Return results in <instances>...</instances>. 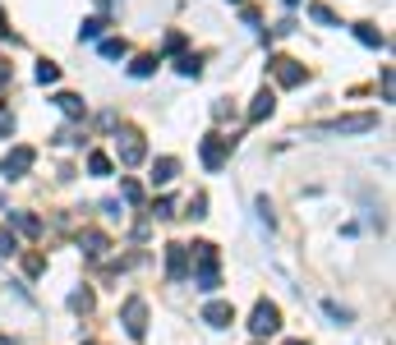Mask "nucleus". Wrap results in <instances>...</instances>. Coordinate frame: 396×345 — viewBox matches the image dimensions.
Here are the masks:
<instances>
[{"mask_svg":"<svg viewBox=\"0 0 396 345\" xmlns=\"http://www.w3.org/2000/svg\"><path fill=\"white\" fill-rule=\"evenodd\" d=\"M194 258H198V276L194 285L203 294H212L221 285V272H217V244H194Z\"/></svg>","mask_w":396,"mask_h":345,"instance_id":"1","label":"nucleus"},{"mask_svg":"<svg viewBox=\"0 0 396 345\" xmlns=\"http://www.w3.org/2000/svg\"><path fill=\"white\" fill-rule=\"evenodd\" d=\"M249 331H254V336H277V331H282V309L267 304V299H258L254 313H249Z\"/></svg>","mask_w":396,"mask_h":345,"instance_id":"2","label":"nucleus"},{"mask_svg":"<svg viewBox=\"0 0 396 345\" xmlns=\"http://www.w3.org/2000/svg\"><path fill=\"white\" fill-rule=\"evenodd\" d=\"M369 129H378V115H336V120H327V124H318L314 134H369Z\"/></svg>","mask_w":396,"mask_h":345,"instance_id":"3","label":"nucleus"},{"mask_svg":"<svg viewBox=\"0 0 396 345\" xmlns=\"http://www.w3.org/2000/svg\"><path fill=\"white\" fill-rule=\"evenodd\" d=\"M120 322H124V331H129L134 341H143V336H148V304H143L139 294H134V299H124Z\"/></svg>","mask_w":396,"mask_h":345,"instance_id":"4","label":"nucleus"},{"mask_svg":"<svg viewBox=\"0 0 396 345\" xmlns=\"http://www.w3.org/2000/svg\"><path fill=\"white\" fill-rule=\"evenodd\" d=\"M230 143H235V138H221V134H208V138H203V147H198L203 166H208V171H221V166H226V156H230Z\"/></svg>","mask_w":396,"mask_h":345,"instance_id":"5","label":"nucleus"},{"mask_svg":"<svg viewBox=\"0 0 396 345\" xmlns=\"http://www.w3.org/2000/svg\"><path fill=\"white\" fill-rule=\"evenodd\" d=\"M33 161H37V152H33V147H14V152H5L0 171H5L9 180H18V175H28V171H33Z\"/></svg>","mask_w":396,"mask_h":345,"instance_id":"6","label":"nucleus"},{"mask_svg":"<svg viewBox=\"0 0 396 345\" xmlns=\"http://www.w3.org/2000/svg\"><path fill=\"white\" fill-rule=\"evenodd\" d=\"M272 74H277V83H282V87H299V83H304V65L291 60V55H277Z\"/></svg>","mask_w":396,"mask_h":345,"instance_id":"7","label":"nucleus"},{"mask_svg":"<svg viewBox=\"0 0 396 345\" xmlns=\"http://www.w3.org/2000/svg\"><path fill=\"white\" fill-rule=\"evenodd\" d=\"M115 152H120V161H124V166H139L143 156H148V147H143V138L129 129V134H120V138H115Z\"/></svg>","mask_w":396,"mask_h":345,"instance_id":"8","label":"nucleus"},{"mask_svg":"<svg viewBox=\"0 0 396 345\" xmlns=\"http://www.w3.org/2000/svg\"><path fill=\"white\" fill-rule=\"evenodd\" d=\"M166 276L171 281H185L189 276V249L185 244H166Z\"/></svg>","mask_w":396,"mask_h":345,"instance_id":"9","label":"nucleus"},{"mask_svg":"<svg viewBox=\"0 0 396 345\" xmlns=\"http://www.w3.org/2000/svg\"><path fill=\"white\" fill-rule=\"evenodd\" d=\"M203 322H212V327H230V322H235V309H230L226 299H212L208 309H203Z\"/></svg>","mask_w":396,"mask_h":345,"instance_id":"10","label":"nucleus"},{"mask_svg":"<svg viewBox=\"0 0 396 345\" xmlns=\"http://www.w3.org/2000/svg\"><path fill=\"white\" fill-rule=\"evenodd\" d=\"M79 249L88 253V258H102V253L111 249V240H106L102 230H83V235H79Z\"/></svg>","mask_w":396,"mask_h":345,"instance_id":"11","label":"nucleus"},{"mask_svg":"<svg viewBox=\"0 0 396 345\" xmlns=\"http://www.w3.org/2000/svg\"><path fill=\"white\" fill-rule=\"evenodd\" d=\"M176 175H180V161H176V156H161V161L152 166V184H171Z\"/></svg>","mask_w":396,"mask_h":345,"instance_id":"12","label":"nucleus"},{"mask_svg":"<svg viewBox=\"0 0 396 345\" xmlns=\"http://www.w3.org/2000/svg\"><path fill=\"white\" fill-rule=\"evenodd\" d=\"M272 102H277L272 92H258V97H254V106H249V124H258L263 115H272Z\"/></svg>","mask_w":396,"mask_h":345,"instance_id":"13","label":"nucleus"},{"mask_svg":"<svg viewBox=\"0 0 396 345\" xmlns=\"http://www.w3.org/2000/svg\"><path fill=\"white\" fill-rule=\"evenodd\" d=\"M9 221H14L23 235H42V221H37L33 212H9Z\"/></svg>","mask_w":396,"mask_h":345,"instance_id":"14","label":"nucleus"},{"mask_svg":"<svg viewBox=\"0 0 396 345\" xmlns=\"http://www.w3.org/2000/svg\"><path fill=\"white\" fill-rule=\"evenodd\" d=\"M55 106H60L65 115H74V120L83 115V97H74V92H60V97H55Z\"/></svg>","mask_w":396,"mask_h":345,"instance_id":"15","label":"nucleus"},{"mask_svg":"<svg viewBox=\"0 0 396 345\" xmlns=\"http://www.w3.org/2000/svg\"><path fill=\"white\" fill-rule=\"evenodd\" d=\"M124 51H129V46H124V37H106V42H102V55H106V60H120Z\"/></svg>","mask_w":396,"mask_h":345,"instance_id":"16","label":"nucleus"},{"mask_svg":"<svg viewBox=\"0 0 396 345\" xmlns=\"http://www.w3.org/2000/svg\"><path fill=\"white\" fill-rule=\"evenodd\" d=\"M355 37H360L364 46H382V42H387V37H382V33H373L369 23H355Z\"/></svg>","mask_w":396,"mask_h":345,"instance_id":"17","label":"nucleus"},{"mask_svg":"<svg viewBox=\"0 0 396 345\" xmlns=\"http://www.w3.org/2000/svg\"><path fill=\"white\" fill-rule=\"evenodd\" d=\"M152 69H157V55H139V60L129 65V74H134V78H148Z\"/></svg>","mask_w":396,"mask_h":345,"instance_id":"18","label":"nucleus"},{"mask_svg":"<svg viewBox=\"0 0 396 345\" xmlns=\"http://www.w3.org/2000/svg\"><path fill=\"white\" fill-rule=\"evenodd\" d=\"M70 309H74V313H88V309H92V290H74V294H70Z\"/></svg>","mask_w":396,"mask_h":345,"instance_id":"19","label":"nucleus"},{"mask_svg":"<svg viewBox=\"0 0 396 345\" xmlns=\"http://www.w3.org/2000/svg\"><path fill=\"white\" fill-rule=\"evenodd\" d=\"M88 171H92V175H111V156H106V152H92V156H88Z\"/></svg>","mask_w":396,"mask_h":345,"instance_id":"20","label":"nucleus"},{"mask_svg":"<svg viewBox=\"0 0 396 345\" xmlns=\"http://www.w3.org/2000/svg\"><path fill=\"white\" fill-rule=\"evenodd\" d=\"M9 253H18V240L9 235V225H0V258H9Z\"/></svg>","mask_w":396,"mask_h":345,"instance_id":"21","label":"nucleus"},{"mask_svg":"<svg viewBox=\"0 0 396 345\" xmlns=\"http://www.w3.org/2000/svg\"><path fill=\"white\" fill-rule=\"evenodd\" d=\"M55 78H60V65H51V60L37 65V83H55Z\"/></svg>","mask_w":396,"mask_h":345,"instance_id":"22","label":"nucleus"},{"mask_svg":"<svg viewBox=\"0 0 396 345\" xmlns=\"http://www.w3.org/2000/svg\"><path fill=\"white\" fill-rule=\"evenodd\" d=\"M120 198L139 207V203H143V189H139V184H134V180H124V184H120Z\"/></svg>","mask_w":396,"mask_h":345,"instance_id":"23","label":"nucleus"},{"mask_svg":"<svg viewBox=\"0 0 396 345\" xmlns=\"http://www.w3.org/2000/svg\"><path fill=\"white\" fill-rule=\"evenodd\" d=\"M180 74H185V78H198V74H203V65L194 60V55H180Z\"/></svg>","mask_w":396,"mask_h":345,"instance_id":"24","label":"nucleus"},{"mask_svg":"<svg viewBox=\"0 0 396 345\" xmlns=\"http://www.w3.org/2000/svg\"><path fill=\"white\" fill-rule=\"evenodd\" d=\"M309 14H314V18H318V23H327V28H336V14H332V9H327V5H314V9H309Z\"/></svg>","mask_w":396,"mask_h":345,"instance_id":"25","label":"nucleus"},{"mask_svg":"<svg viewBox=\"0 0 396 345\" xmlns=\"http://www.w3.org/2000/svg\"><path fill=\"white\" fill-rule=\"evenodd\" d=\"M42 267H46V258H42V253H28V258H23V272H28V276H37Z\"/></svg>","mask_w":396,"mask_h":345,"instance_id":"26","label":"nucleus"},{"mask_svg":"<svg viewBox=\"0 0 396 345\" xmlns=\"http://www.w3.org/2000/svg\"><path fill=\"white\" fill-rule=\"evenodd\" d=\"M323 313H327V318H336V322H350V313H346V309H341V304H332V299H327V304H323Z\"/></svg>","mask_w":396,"mask_h":345,"instance_id":"27","label":"nucleus"},{"mask_svg":"<svg viewBox=\"0 0 396 345\" xmlns=\"http://www.w3.org/2000/svg\"><path fill=\"white\" fill-rule=\"evenodd\" d=\"M152 216H161V221H171V216H176V207H171V198H161V203H152Z\"/></svg>","mask_w":396,"mask_h":345,"instance_id":"28","label":"nucleus"},{"mask_svg":"<svg viewBox=\"0 0 396 345\" xmlns=\"http://www.w3.org/2000/svg\"><path fill=\"white\" fill-rule=\"evenodd\" d=\"M189 212H194V216H208V193H194V198H189Z\"/></svg>","mask_w":396,"mask_h":345,"instance_id":"29","label":"nucleus"},{"mask_svg":"<svg viewBox=\"0 0 396 345\" xmlns=\"http://www.w3.org/2000/svg\"><path fill=\"white\" fill-rule=\"evenodd\" d=\"M102 28H106L102 18H88V23H83V37H88V42H92V37H102Z\"/></svg>","mask_w":396,"mask_h":345,"instance_id":"30","label":"nucleus"},{"mask_svg":"<svg viewBox=\"0 0 396 345\" xmlns=\"http://www.w3.org/2000/svg\"><path fill=\"white\" fill-rule=\"evenodd\" d=\"M0 134H14V115H9V106H0Z\"/></svg>","mask_w":396,"mask_h":345,"instance_id":"31","label":"nucleus"},{"mask_svg":"<svg viewBox=\"0 0 396 345\" xmlns=\"http://www.w3.org/2000/svg\"><path fill=\"white\" fill-rule=\"evenodd\" d=\"M9 83V69H5V60H0V87H5Z\"/></svg>","mask_w":396,"mask_h":345,"instance_id":"32","label":"nucleus"},{"mask_svg":"<svg viewBox=\"0 0 396 345\" xmlns=\"http://www.w3.org/2000/svg\"><path fill=\"white\" fill-rule=\"evenodd\" d=\"M0 37H5V14H0Z\"/></svg>","mask_w":396,"mask_h":345,"instance_id":"33","label":"nucleus"},{"mask_svg":"<svg viewBox=\"0 0 396 345\" xmlns=\"http://www.w3.org/2000/svg\"><path fill=\"white\" fill-rule=\"evenodd\" d=\"M286 345H304V341H286Z\"/></svg>","mask_w":396,"mask_h":345,"instance_id":"34","label":"nucleus"},{"mask_svg":"<svg viewBox=\"0 0 396 345\" xmlns=\"http://www.w3.org/2000/svg\"><path fill=\"white\" fill-rule=\"evenodd\" d=\"M286 5H295V0H286Z\"/></svg>","mask_w":396,"mask_h":345,"instance_id":"35","label":"nucleus"},{"mask_svg":"<svg viewBox=\"0 0 396 345\" xmlns=\"http://www.w3.org/2000/svg\"><path fill=\"white\" fill-rule=\"evenodd\" d=\"M235 5H240V0H235Z\"/></svg>","mask_w":396,"mask_h":345,"instance_id":"36","label":"nucleus"}]
</instances>
